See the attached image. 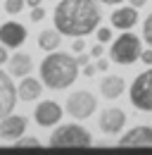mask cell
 Segmentation results:
<instances>
[{
    "label": "cell",
    "mask_w": 152,
    "mask_h": 155,
    "mask_svg": "<svg viewBox=\"0 0 152 155\" xmlns=\"http://www.w3.org/2000/svg\"><path fill=\"white\" fill-rule=\"evenodd\" d=\"M95 36H97V41H100V43H109V41H112V29H107V26H100Z\"/></svg>",
    "instance_id": "obj_21"
},
{
    "label": "cell",
    "mask_w": 152,
    "mask_h": 155,
    "mask_svg": "<svg viewBox=\"0 0 152 155\" xmlns=\"http://www.w3.org/2000/svg\"><path fill=\"white\" fill-rule=\"evenodd\" d=\"M100 2H105V5H116V2H124V0H100Z\"/></svg>",
    "instance_id": "obj_32"
},
{
    "label": "cell",
    "mask_w": 152,
    "mask_h": 155,
    "mask_svg": "<svg viewBox=\"0 0 152 155\" xmlns=\"http://www.w3.org/2000/svg\"><path fill=\"white\" fill-rule=\"evenodd\" d=\"M31 69H33L31 55L17 53V55L10 58V74H12V77H26V74H31Z\"/></svg>",
    "instance_id": "obj_16"
},
{
    "label": "cell",
    "mask_w": 152,
    "mask_h": 155,
    "mask_svg": "<svg viewBox=\"0 0 152 155\" xmlns=\"http://www.w3.org/2000/svg\"><path fill=\"white\" fill-rule=\"evenodd\" d=\"M143 38H145V43L152 48V12L147 15V19L143 24Z\"/></svg>",
    "instance_id": "obj_20"
},
{
    "label": "cell",
    "mask_w": 152,
    "mask_h": 155,
    "mask_svg": "<svg viewBox=\"0 0 152 155\" xmlns=\"http://www.w3.org/2000/svg\"><path fill=\"white\" fill-rule=\"evenodd\" d=\"M102 45H105V43H100V41L93 45V50H90V55H93V58H102V53H105V48H102Z\"/></svg>",
    "instance_id": "obj_24"
},
{
    "label": "cell",
    "mask_w": 152,
    "mask_h": 155,
    "mask_svg": "<svg viewBox=\"0 0 152 155\" xmlns=\"http://www.w3.org/2000/svg\"><path fill=\"white\" fill-rule=\"evenodd\" d=\"M14 146L17 148H40V141H38L36 136H19L17 141H14Z\"/></svg>",
    "instance_id": "obj_18"
},
{
    "label": "cell",
    "mask_w": 152,
    "mask_h": 155,
    "mask_svg": "<svg viewBox=\"0 0 152 155\" xmlns=\"http://www.w3.org/2000/svg\"><path fill=\"white\" fill-rule=\"evenodd\" d=\"M95 67H97V72H107L109 62H107V60H97V64H95Z\"/></svg>",
    "instance_id": "obj_28"
},
{
    "label": "cell",
    "mask_w": 152,
    "mask_h": 155,
    "mask_svg": "<svg viewBox=\"0 0 152 155\" xmlns=\"http://www.w3.org/2000/svg\"><path fill=\"white\" fill-rule=\"evenodd\" d=\"M26 2H29V7H38V5L43 2V0H26Z\"/></svg>",
    "instance_id": "obj_31"
},
{
    "label": "cell",
    "mask_w": 152,
    "mask_h": 155,
    "mask_svg": "<svg viewBox=\"0 0 152 155\" xmlns=\"http://www.w3.org/2000/svg\"><path fill=\"white\" fill-rule=\"evenodd\" d=\"M121 148H152V127H133L128 134L119 138Z\"/></svg>",
    "instance_id": "obj_10"
},
{
    "label": "cell",
    "mask_w": 152,
    "mask_h": 155,
    "mask_svg": "<svg viewBox=\"0 0 152 155\" xmlns=\"http://www.w3.org/2000/svg\"><path fill=\"white\" fill-rule=\"evenodd\" d=\"M50 146L52 148H88L93 146V138H90V131L81 124H62L52 131Z\"/></svg>",
    "instance_id": "obj_3"
},
{
    "label": "cell",
    "mask_w": 152,
    "mask_h": 155,
    "mask_svg": "<svg viewBox=\"0 0 152 155\" xmlns=\"http://www.w3.org/2000/svg\"><path fill=\"white\" fill-rule=\"evenodd\" d=\"M40 77H43V84L52 91L69 88L78 79V62H76V58L67 55V53H55L52 50L40 62Z\"/></svg>",
    "instance_id": "obj_2"
},
{
    "label": "cell",
    "mask_w": 152,
    "mask_h": 155,
    "mask_svg": "<svg viewBox=\"0 0 152 155\" xmlns=\"http://www.w3.org/2000/svg\"><path fill=\"white\" fill-rule=\"evenodd\" d=\"M59 43H62V34H59L57 29H43V31L38 34V48L45 50V53L57 50Z\"/></svg>",
    "instance_id": "obj_17"
},
{
    "label": "cell",
    "mask_w": 152,
    "mask_h": 155,
    "mask_svg": "<svg viewBox=\"0 0 152 155\" xmlns=\"http://www.w3.org/2000/svg\"><path fill=\"white\" fill-rule=\"evenodd\" d=\"M97 110V100L90 91H76L67 98V112L74 119H88Z\"/></svg>",
    "instance_id": "obj_6"
},
{
    "label": "cell",
    "mask_w": 152,
    "mask_h": 155,
    "mask_svg": "<svg viewBox=\"0 0 152 155\" xmlns=\"http://www.w3.org/2000/svg\"><path fill=\"white\" fill-rule=\"evenodd\" d=\"M33 119H36L38 127H55L57 122L62 119V107H59V103L55 100H43V103H38V107L33 110Z\"/></svg>",
    "instance_id": "obj_8"
},
{
    "label": "cell",
    "mask_w": 152,
    "mask_h": 155,
    "mask_svg": "<svg viewBox=\"0 0 152 155\" xmlns=\"http://www.w3.org/2000/svg\"><path fill=\"white\" fill-rule=\"evenodd\" d=\"M71 50H74V53H83V50H86V41L81 38V36H76L74 43H71Z\"/></svg>",
    "instance_id": "obj_23"
},
{
    "label": "cell",
    "mask_w": 152,
    "mask_h": 155,
    "mask_svg": "<svg viewBox=\"0 0 152 155\" xmlns=\"http://www.w3.org/2000/svg\"><path fill=\"white\" fill-rule=\"evenodd\" d=\"M112 26L114 29H121V31H128L135 26V21H138V7H119V10H114L112 12Z\"/></svg>",
    "instance_id": "obj_13"
},
{
    "label": "cell",
    "mask_w": 152,
    "mask_h": 155,
    "mask_svg": "<svg viewBox=\"0 0 152 155\" xmlns=\"http://www.w3.org/2000/svg\"><path fill=\"white\" fill-rule=\"evenodd\" d=\"M17 100H19V96H17V86L12 84V77L0 69V119L7 117L14 110Z\"/></svg>",
    "instance_id": "obj_7"
},
{
    "label": "cell",
    "mask_w": 152,
    "mask_h": 155,
    "mask_svg": "<svg viewBox=\"0 0 152 155\" xmlns=\"http://www.w3.org/2000/svg\"><path fill=\"white\" fill-rule=\"evenodd\" d=\"M45 19V10L38 5V7H31V21H43Z\"/></svg>",
    "instance_id": "obj_22"
},
{
    "label": "cell",
    "mask_w": 152,
    "mask_h": 155,
    "mask_svg": "<svg viewBox=\"0 0 152 155\" xmlns=\"http://www.w3.org/2000/svg\"><path fill=\"white\" fill-rule=\"evenodd\" d=\"M26 124H29V119L24 115H12L10 112L7 117L0 119V138L2 141H17L26 131Z\"/></svg>",
    "instance_id": "obj_9"
},
{
    "label": "cell",
    "mask_w": 152,
    "mask_h": 155,
    "mask_svg": "<svg viewBox=\"0 0 152 155\" xmlns=\"http://www.w3.org/2000/svg\"><path fill=\"white\" fill-rule=\"evenodd\" d=\"M100 24L95 0H59L55 7V29L62 36H88Z\"/></svg>",
    "instance_id": "obj_1"
},
{
    "label": "cell",
    "mask_w": 152,
    "mask_h": 155,
    "mask_svg": "<svg viewBox=\"0 0 152 155\" xmlns=\"http://www.w3.org/2000/svg\"><path fill=\"white\" fill-rule=\"evenodd\" d=\"M43 93V84L38 81V79L33 77H21V81H19V86H17V96L19 100H24V103H31V100H36L38 96Z\"/></svg>",
    "instance_id": "obj_14"
},
{
    "label": "cell",
    "mask_w": 152,
    "mask_h": 155,
    "mask_svg": "<svg viewBox=\"0 0 152 155\" xmlns=\"http://www.w3.org/2000/svg\"><path fill=\"white\" fill-rule=\"evenodd\" d=\"M26 41V29L19 21H7L0 26V43L7 48H19Z\"/></svg>",
    "instance_id": "obj_12"
},
{
    "label": "cell",
    "mask_w": 152,
    "mask_h": 155,
    "mask_svg": "<svg viewBox=\"0 0 152 155\" xmlns=\"http://www.w3.org/2000/svg\"><path fill=\"white\" fill-rule=\"evenodd\" d=\"M97 124L105 134H121V129L126 127V112L121 107H107V110H102Z\"/></svg>",
    "instance_id": "obj_11"
},
{
    "label": "cell",
    "mask_w": 152,
    "mask_h": 155,
    "mask_svg": "<svg viewBox=\"0 0 152 155\" xmlns=\"http://www.w3.org/2000/svg\"><path fill=\"white\" fill-rule=\"evenodd\" d=\"M5 62H10V55H7V45H2V43H0V64H5Z\"/></svg>",
    "instance_id": "obj_26"
},
{
    "label": "cell",
    "mask_w": 152,
    "mask_h": 155,
    "mask_svg": "<svg viewBox=\"0 0 152 155\" xmlns=\"http://www.w3.org/2000/svg\"><path fill=\"white\" fill-rule=\"evenodd\" d=\"M131 105L143 110V112H152V69L140 72L131 84Z\"/></svg>",
    "instance_id": "obj_5"
},
{
    "label": "cell",
    "mask_w": 152,
    "mask_h": 155,
    "mask_svg": "<svg viewBox=\"0 0 152 155\" xmlns=\"http://www.w3.org/2000/svg\"><path fill=\"white\" fill-rule=\"evenodd\" d=\"M140 60H143L145 64H152V48H147V50H143V53H140Z\"/></svg>",
    "instance_id": "obj_25"
},
{
    "label": "cell",
    "mask_w": 152,
    "mask_h": 155,
    "mask_svg": "<svg viewBox=\"0 0 152 155\" xmlns=\"http://www.w3.org/2000/svg\"><path fill=\"white\" fill-rule=\"evenodd\" d=\"M24 5H26V0H5V12L7 15H19L24 10Z\"/></svg>",
    "instance_id": "obj_19"
},
{
    "label": "cell",
    "mask_w": 152,
    "mask_h": 155,
    "mask_svg": "<svg viewBox=\"0 0 152 155\" xmlns=\"http://www.w3.org/2000/svg\"><path fill=\"white\" fill-rule=\"evenodd\" d=\"M145 2H147V0H131V5H133V7H143Z\"/></svg>",
    "instance_id": "obj_30"
},
{
    "label": "cell",
    "mask_w": 152,
    "mask_h": 155,
    "mask_svg": "<svg viewBox=\"0 0 152 155\" xmlns=\"http://www.w3.org/2000/svg\"><path fill=\"white\" fill-rule=\"evenodd\" d=\"M124 88H126V81H124V77H105L102 81H100V93L107 98V100H114V98H119L121 93H124Z\"/></svg>",
    "instance_id": "obj_15"
},
{
    "label": "cell",
    "mask_w": 152,
    "mask_h": 155,
    "mask_svg": "<svg viewBox=\"0 0 152 155\" xmlns=\"http://www.w3.org/2000/svg\"><path fill=\"white\" fill-rule=\"evenodd\" d=\"M76 62H78V67H83V64H88V55H83V53H78V58H76Z\"/></svg>",
    "instance_id": "obj_29"
},
{
    "label": "cell",
    "mask_w": 152,
    "mask_h": 155,
    "mask_svg": "<svg viewBox=\"0 0 152 155\" xmlns=\"http://www.w3.org/2000/svg\"><path fill=\"white\" fill-rule=\"evenodd\" d=\"M140 53H143L140 38L131 31H124L112 43V50H109V55H112V60L116 64H133L135 60H140Z\"/></svg>",
    "instance_id": "obj_4"
},
{
    "label": "cell",
    "mask_w": 152,
    "mask_h": 155,
    "mask_svg": "<svg viewBox=\"0 0 152 155\" xmlns=\"http://www.w3.org/2000/svg\"><path fill=\"white\" fill-rule=\"evenodd\" d=\"M95 72H97V67H95V64H90V62H88V64H83V74H86V77H93Z\"/></svg>",
    "instance_id": "obj_27"
}]
</instances>
